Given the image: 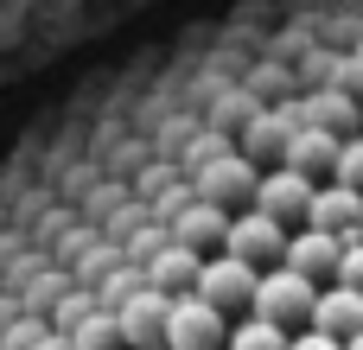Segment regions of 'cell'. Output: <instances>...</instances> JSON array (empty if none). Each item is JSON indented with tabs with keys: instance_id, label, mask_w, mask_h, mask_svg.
I'll return each mask as SVG.
<instances>
[{
	"instance_id": "obj_1",
	"label": "cell",
	"mask_w": 363,
	"mask_h": 350,
	"mask_svg": "<svg viewBox=\"0 0 363 350\" xmlns=\"http://www.w3.org/2000/svg\"><path fill=\"white\" fill-rule=\"evenodd\" d=\"M313 300H319V281L300 274V268H287V261H274V268H262V281H255V306H249V312H262V319L300 332V325H313Z\"/></svg>"
},
{
	"instance_id": "obj_2",
	"label": "cell",
	"mask_w": 363,
	"mask_h": 350,
	"mask_svg": "<svg viewBox=\"0 0 363 350\" xmlns=\"http://www.w3.org/2000/svg\"><path fill=\"white\" fill-rule=\"evenodd\" d=\"M230 338V312L204 293H172V312H166V344L172 350H217Z\"/></svg>"
},
{
	"instance_id": "obj_3",
	"label": "cell",
	"mask_w": 363,
	"mask_h": 350,
	"mask_svg": "<svg viewBox=\"0 0 363 350\" xmlns=\"http://www.w3.org/2000/svg\"><path fill=\"white\" fill-rule=\"evenodd\" d=\"M255 281H262V268H255L249 255H230V249H217V255H204L198 293H204V300H217L223 312H249V306H255Z\"/></svg>"
},
{
	"instance_id": "obj_4",
	"label": "cell",
	"mask_w": 363,
	"mask_h": 350,
	"mask_svg": "<svg viewBox=\"0 0 363 350\" xmlns=\"http://www.w3.org/2000/svg\"><path fill=\"white\" fill-rule=\"evenodd\" d=\"M198 198H211V204H242V198H255V185H262V172H255V159L249 153H236V147H223L217 159H204L198 172Z\"/></svg>"
},
{
	"instance_id": "obj_5",
	"label": "cell",
	"mask_w": 363,
	"mask_h": 350,
	"mask_svg": "<svg viewBox=\"0 0 363 350\" xmlns=\"http://www.w3.org/2000/svg\"><path fill=\"white\" fill-rule=\"evenodd\" d=\"M223 249H230V255H249L255 268H274V261L287 255V223H281V217H268V210L255 204V210L230 217V236H223Z\"/></svg>"
},
{
	"instance_id": "obj_6",
	"label": "cell",
	"mask_w": 363,
	"mask_h": 350,
	"mask_svg": "<svg viewBox=\"0 0 363 350\" xmlns=\"http://www.w3.org/2000/svg\"><path fill=\"white\" fill-rule=\"evenodd\" d=\"M166 312H172V293L166 287H134L121 306H115V319H121V338L128 350H147V344H166Z\"/></svg>"
},
{
	"instance_id": "obj_7",
	"label": "cell",
	"mask_w": 363,
	"mask_h": 350,
	"mask_svg": "<svg viewBox=\"0 0 363 350\" xmlns=\"http://www.w3.org/2000/svg\"><path fill=\"white\" fill-rule=\"evenodd\" d=\"M313 191H319V185H313V172H300V166H287V159H281V166H274V172L255 185V204L294 230V223H306V204H313Z\"/></svg>"
},
{
	"instance_id": "obj_8",
	"label": "cell",
	"mask_w": 363,
	"mask_h": 350,
	"mask_svg": "<svg viewBox=\"0 0 363 350\" xmlns=\"http://www.w3.org/2000/svg\"><path fill=\"white\" fill-rule=\"evenodd\" d=\"M306 223H313V230H332V236L351 242V236L363 230V191H357V185H345V179L319 185L313 204H306Z\"/></svg>"
},
{
	"instance_id": "obj_9",
	"label": "cell",
	"mask_w": 363,
	"mask_h": 350,
	"mask_svg": "<svg viewBox=\"0 0 363 350\" xmlns=\"http://www.w3.org/2000/svg\"><path fill=\"white\" fill-rule=\"evenodd\" d=\"M338 255H345V236L300 223V236H287V255H281V261L300 268V274H313V281H332V274H338Z\"/></svg>"
},
{
	"instance_id": "obj_10",
	"label": "cell",
	"mask_w": 363,
	"mask_h": 350,
	"mask_svg": "<svg viewBox=\"0 0 363 350\" xmlns=\"http://www.w3.org/2000/svg\"><path fill=\"white\" fill-rule=\"evenodd\" d=\"M313 325H319V332H332V338L363 332V287H351V281L319 287V300H313Z\"/></svg>"
},
{
	"instance_id": "obj_11",
	"label": "cell",
	"mask_w": 363,
	"mask_h": 350,
	"mask_svg": "<svg viewBox=\"0 0 363 350\" xmlns=\"http://www.w3.org/2000/svg\"><path fill=\"white\" fill-rule=\"evenodd\" d=\"M300 128V108H274V115H255L249 108V128H242V153L249 159H287V140Z\"/></svg>"
},
{
	"instance_id": "obj_12",
	"label": "cell",
	"mask_w": 363,
	"mask_h": 350,
	"mask_svg": "<svg viewBox=\"0 0 363 350\" xmlns=\"http://www.w3.org/2000/svg\"><path fill=\"white\" fill-rule=\"evenodd\" d=\"M172 236H179V242H191L198 255H204V249H223V236H230V210H223V204H211V198H191V204L172 217Z\"/></svg>"
},
{
	"instance_id": "obj_13",
	"label": "cell",
	"mask_w": 363,
	"mask_h": 350,
	"mask_svg": "<svg viewBox=\"0 0 363 350\" xmlns=\"http://www.w3.org/2000/svg\"><path fill=\"white\" fill-rule=\"evenodd\" d=\"M198 274H204V255H198L191 242H179V236L147 261V281L166 287V293H198Z\"/></svg>"
},
{
	"instance_id": "obj_14",
	"label": "cell",
	"mask_w": 363,
	"mask_h": 350,
	"mask_svg": "<svg viewBox=\"0 0 363 350\" xmlns=\"http://www.w3.org/2000/svg\"><path fill=\"white\" fill-rule=\"evenodd\" d=\"M338 147H345V134H332V128H313V121H300L294 128V140H287V166H300V172H332L338 166Z\"/></svg>"
},
{
	"instance_id": "obj_15",
	"label": "cell",
	"mask_w": 363,
	"mask_h": 350,
	"mask_svg": "<svg viewBox=\"0 0 363 350\" xmlns=\"http://www.w3.org/2000/svg\"><path fill=\"white\" fill-rule=\"evenodd\" d=\"M300 121H313V128H332V134H351V128H363V108L351 102V89H325V96L300 102Z\"/></svg>"
},
{
	"instance_id": "obj_16",
	"label": "cell",
	"mask_w": 363,
	"mask_h": 350,
	"mask_svg": "<svg viewBox=\"0 0 363 350\" xmlns=\"http://www.w3.org/2000/svg\"><path fill=\"white\" fill-rule=\"evenodd\" d=\"M287 325H274V319H262V312H242L236 325H230V338H223V350H287Z\"/></svg>"
},
{
	"instance_id": "obj_17",
	"label": "cell",
	"mask_w": 363,
	"mask_h": 350,
	"mask_svg": "<svg viewBox=\"0 0 363 350\" xmlns=\"http://www.w3.org/2000/svg\"><path fill=\"white\" fill-rule=\"evenodd\" d=\"M64 338H70L77 350H128V338H121V319H115L108 306H96V312H89L77 332H64Z\"/></svg>"
},
{
	"instance_id": "obj_18",
	"label": "cell",
	"mask_w": 363,
	"mask_h": 350,
	"mask_svg": "<svg viewBox=\"0 0 363 350\" xmlns=\"http://www.w3.org/2000/svg\"><path fill=\"white\" fill-rule=\"evenodd\" d=\"M96 306H102V300H96V287L70 281V293H64V300L51 306V325H57V332H77V325H83V319H89Z\"/></svg>"
},
{
	"instance_id": "obj_19",
	"label": "cell",
	"mask_w": 363,
	"mask_h": 350,
	"mask_svg": "<svg viewBox=\"0 0 363 350\" xmlns=\"http://www.w3.org/2000/svg\"><path fill=\"white\" fill-rule=\"evenodd\" d=\"M51 332V319H38V312H19V319H6V332H0V350H38V338Z\"/></svg>"
},
{
	"instance_id": "obj_20",
	"label": "cell",
	"mask_w": 363,
	"mask_h": 350,
	"mask_svg": "<svg viewBox=\"0 0 363 350\" xmlns=\"http://www.w3.org/2000/svg\"><path fill=\"white\" fill-rule=\"evenodd\" d=\"M332 179H345V185H357V191H363V134H345V147H338V166H332Z\"/></svg>"
},
{
	"instance_id": "obj_21",
	"label": "cell",
	"mask_w": 363,
	"mask_h": 350,
	"mask_svg": "<svg viewBox=\"0 0 363 350\" xmlns=\"http://www.w3.org/2000/svg\"><path fill=\"white\" fill-rule=\"evenodd\" d=\"M64 293H70V274H45V281H38L32 293H26V312H38V306L51 312V306H57Z\"/></svg>"
},
{
	"instance_id": "obj_22",
	"label": "cell",
	"mask_w": 363,
	"mask_h": 350,
	"mask_svg": "<svg viewBox=\"0 0 363 350\" xmlns=\"http://www.w3.org/2000/svg\"><path fill=\"white\" fill-rule=\"evenodd\" d=\"M332 281L363 287V236H351V242H345V255H338V274H332Z\"/></svg>"
},
{
	"instance_id": "obj_23",
	"label": "cell",
	"mask_w": 363,
	"mask_h": 350,
	"mask_svg": "<svg viewBox=\"0 0 363 350\" xmlns=\"http://www.w3.org/2000/svg\"><path fill=\"white\" fill-rule=\"evenodd\" d=\"M287 350H345V338H332V332H319V325H300V332L287 338Z\"/></svg>"
},
{
	"instance_id": "obj_24",
	"label": "cell",
	"mask_w": 363,
	"mask_h": 350,
	"mask_svg": "<svg viewBox=\"0 0 363 350\" xmlns=\"http://www.w3.org/2000/svg\"><path fill=\"white\" fill-rule=\"evenodd\" d=\"M172 179H185V172H179V166H172V159H160V166H153V172H140V191H147V204H153V198H160V191H166V185H172Z\"/></svg>"
},
{
	"instance_id": "obj_25",
	"label": "cell",
	"mask_w": 363,
	"mask_h": 350,
	"mask_svg": "<svg viewBox=\"0 0 363 350\" xmlns=\"http://www.w3.org/2000/svg\"><path fill=\"white\" fill-rule=\"evenodd\" d=\"M185 134H191V121H172V128H166V134H160V147H166V153H172V147H179V140H185Z\"/></svg>"
},
{
	"instance_id": "obj_26",
	"label": "cell",
	"mask_w": 363,
	"mask_h": 350,
	"mask_svg": "<svg viewBox=\"0 0 363 350\" xmlns=\"http://www.w3.org/2000/svg\"><path fill=\"white\" fill-rule=\"evenodd\" d=\"M338 89H363V64H345L338 70Z\"/></svg>"
},
{
	"instance_id": "obj_27",
	"label": "cell",
	"mask_w": 363,
	"mask_h": 350,
	"mask_svg": "<svg viewBox=\"0 0 363 350\" xmlns=\"http://www.w3.org/2000/svg\"><path fill=\"white\" fill-rule=\"evenodd\" d=\"M38 350H77V344H70V338H64V332H57V325H51V332H45V338H38Z\"/></svg>"
},
{
	"instance_id": "obj_28",
	"label": "cell",
	"mask_w": 363,
	"mask_h": 350,
	"mask_svg": "<svg viewBox=\"0 0 363 350\" xmlns=\"http://www.w3.org/2000/svg\"><path fill=\"white\" fill-rule=\"evenodd\" d=\"M345 350H363V332H351V338H345Z\"/></svg>"
},
{
	"instance_id": "obj_29",
	"label": "cell",
	"mask_w": 363,
	"mask_h": 350,
	"mask_svg": "<svg viewBox=\"0 0 363 350\" xmlns=\"http://www.w3.org/2000/svg\"><path fill=\"white\" fill-rule=\"evenodd\" d=\"M147 350H172V344H147Z\"/></svg>"
},
{
	"instance_id": "obj_30",
	"label": "cell",
	"mask_w": 363,
	"mask_h": 350,
	"mask_svg": "<svg viewBox=\"0 0 363 350\" xmlns=\"http://www.w3.org/2000/svg\"><path fill=\"white\" fill-rule=\"evenodd\" d=\"M217 350H223V344H217Z\"/></svg>"
},
{
	"instance_id": "obj_31",
	"label": "cell",
	"mask_w": 363,
	"mask_h": 350,
	"mask_svg": "<svg viewBox=\"0 0 363 350\" xmlns=\"http://www.w3.org/2000/svg\"><path fill=\"white\" fill-rule=\"evenodd\" d=\"M357 236H363V230H357Z\"/></svg>"
}]
</instances>
